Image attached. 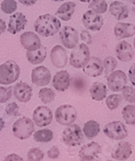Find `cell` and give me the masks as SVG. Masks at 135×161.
<instances>
[{"label": "cell", "instance_id": "cell-14", "mask_svg": "<svg viewBox=\"0 0 135 161\" xmlns=\"http://www.w3.org/2000/svg\"><path fill=\"white\" fill-rule=\"evenodd\" d=\"M50 57L51 63L56 68H64L68 62V54L65 47L55 45L50 51Z\"/></svg>", "mask_w": 135, "mask_h": 161}, {"label": "cell", "instance_id": "cell-44", "mask_svg": "<svg viewBox=\"0 0 135 161\" xmlns=\"http://www.w3.org/2000/svg\"><path fill=\"white\" fill-rule=\"evenodd\" d=\"M6 28H7V25L6 23H5V21H4L3 20H2V19H0V35L5 32Z\"/></svg>", "mask_w": 135, "mask_h": 161}, {"label": "cell", "instance_id": "cell-47", "mask_svg": "<svg viewBox=\"0 0 135 161\" xmlns=\"http://www.w3.org/2000/svg\"><path fill=\"white\" fill-rule=\"evenodd\" d=\"M51 1H52V2L57 3V2H63V1H65V0H51Z\"/></svg>", "mask_w": 135, "mask_h": 161}, {"label": "cell", "instance_id": "cell-42", "mask_svg": "<svg viewBox=\"0 0 135 161\" xmlns=\"http://www.w3.org/2000/svg\"><path fill=\"white\" fill-rule=\"evenodd\" d=\"M4 160L5 161H9V160H12V161H16V160H18V161H22L23 160V158L20 155H16V154H11V155H8L6 157L4 158Z\"/></svg>", "mask_w": 135, "mask_h": 161}, {"label": "cell", "instance_id": "cell-36", "mask_svg": "<svg viewBox=\"0 0 135 161\" xmlns=\"http://www.w3.org/2000/svg\"><path fill=\"white\" fill-rule=\"evenodd\" d=\"M44 158V153L39 148H32L29 151L27 155V160L29 161H41Z\"/></svg>", "mask_w": 135, "mask_h": 161}, {"label": "cell", "instance_id": "cell-45", "mask_svg": "<svg viewBox=\"0 0 135 161\" xmlns=\"http://www.w3.org/2000/svg\"><path fill=\"white\" fill-rule=\"evenodd\" d=\"M4 125H5V124H4L3 119L2 118H0V131H2L3 129Z\"/></svg>", "mask_w": 135, "mask_h": 161}, {"label": "cell", "instance_id": "cell-13", "mask_svg": "<svg viewBox=\"0 0 135 161\" xmlns=\"http://www.w3.org/2000/svg\"><path fill=\"white\" fill-rule=\"evenodd\" d=\"M51 80V75L48 69L43 65L36 67L32 70L31 80L34 84L43 87L49 84Z\"/></svg>", "mask_w": 135, "mask_h": 161}, {"label": "cell", "instance_id": "cell-37", "mask_svg": "<svg viewBox=\"0 0 135 161\" xmlns=\"http://www.w3.org/2000/svg\"><path fill=\"white\" fill-rule=\"evenodd\" d=\"M13 93V88L8 87H0V103H5L8 100H10Z\"/></svg>", "mask_w": 135, "mask_h": 161}, {"label": "cell", "instance_id": "cell-8", "mask_svg": "<svg viewBox=\"0 0 135 161\" xmlns=\"http://www.w3.org/2000/svg\"><path fill=\"white\" fill-rule=\"evenodd\" d=\"M107 87L112 92L122 91L128 83L127 76L122 70L112 71L107 77Z\"/></svg>", "mask_w": 135, "mask_h": 161}, {"label": "cell", "instance_id": "cell-20", "mask_svg": "<svg viewBox=\"0 0 135 161\" xmlns=\"http://www.w3.org/2000/svg\"><path fill=\"white\" fill-rule=\"evenodd\" d=\"M52 84L55 89L58 92H64L69 88L70 85V75L66 70L57 72L53 77Z\"/></svg>", "mask_w": 135, "mask_h": 161}, {"label": "cell", "instance_id": "cell-12", "mask_svg": "<svg viewBox=\"0 0 135 161\" xmlns=\"http://www.w3.org/2000/svg\"><path fill=\"white\" fill-rule=\"evenodd\" d=\"M102 152V147L99 143L92 142L86 145L83 146L80 151L78 155L81 160L91 161L98 159L99 154Z\"/></svg>", "mask_w": 135, "mask_h": 161}, {"label": "cell", "instance_id": "cell-46", "mask_svg": "<svg viewBox=\"0 0 135 161\" xmlns=\"http://www.w3.org/2000/svg\"><path fill=\"white\" fill-rule=\"evenodd\" d=\"M79 1L81 3H89V2H91V0H79Z\"/></svg>", "mask_w": 135, "mask_h": 161}, {"label": "cell", "instance_id": "cell-26", "mask_svg": "<svg viewBox=\"0 0 135 161\" xmlns=\"http://www.w3.org/2000/svg\"><path fill=\"white\" fill-rule=\"evenodd\" d=\"M90 95L93 100L101 102L107 96V87L103 83L95 82L90 88Z\"/></svg>", "mask_w": 135, "mask_h": 161}, {"label": "cell", "instance_id": "cell-5", "mask_svg": "<svg viewBox=\"0 0 135 161\" xmlns=\"http://www.w3.org/2000/svg\"><path fill=\"white\" fill-rule=\"evenodd\" d=\"M62 141L65 145L69 147L80 146L83 142V132L81 127L75 124L68 125L63 131Z\"/></svg>", "mask_w": 135, "mask_h": 161}, {"label": "cell", "instance_id": "cell-49", "mask_svg": "<svg viewBox=\"0 0 135 161\" xmlns=\"http://www.w3.org/2000/svg\"><path fill=\"white\" fill-rule=\"evenodd\" d=\"M133 47L135 48V38H134V39H133Z\"/></svg>", "mask_w": 135, "mask_h": 161}, {"label": "cell", "instance_id": "cell-41", "mask_svg": "<svg viewBox=\"0 0 135 161\" xmlns=\"http://www.w3.org/2000/svg\"><path fill=\"white\" fill-rule=\"evenodd\" d=\"M129 78L130 82L133 86H135V63L129 67Z\"/></svg>", "mask_w": 135, "mask_h": 161}, {"label": "cell", "instance_id": "cell-33", "mask_svg": "<svg viewBox=\"0 0 135 161\" xmlns=\"http://www.w3.org/2000/svg\"><path fill=\"white\" fill-rule=\"evenodd\" d=\"M122 97L119 94H111L106 99V105L110 110H114L121 104Z\"/></svg>", "mask_w": 135, "mask_h": 161}, {"label": "cell", "instance_id": "cell-38", "mask_svg": "<svg viewBox=\"0 0 135 161\" xmlns=\"http://www.w3.org/2000/svg\"><path fill=\"white\" fill-rule=\"evenodd\" d=\"M6 113L9 116H19L20 115V108L16 102H11L6 106Z\"/></svg>", "mask_w": 135, "mask_h": 161}, {"label": "cell", "instance_id": "cell-1", "mask_svg": "<svg viewBox=\"0 0 135 161\" xmlns=\"http://www.w3.org/2000/svg\"><path fill=\"white\" fill-rule=\"evenodd\" d=\"M61 22L56 16L51 14H44L39 16L34 22V30L43 37L55 35L60 31Z\"/></svg>", "mask_w": 135, "mask_h": 161}, {"label": "cell", "instance_id": "cell-4", "mask_svg": "<svg viewBox=\"0 0 135 161\" xmlns=\"http://www.w3.org/2000/svg\"><path fill=\"white\" fill-rule=\"evenodd\" d=\"M90 50L86 43H80L73 48L69 57V62L73 67L76 69L82 68L90 59Z\"/></svg>", "mask_w": 135, "mask_h": 161}, {"label": "cell", "instance_id": "cell-9", "mask_svg": "<svg viewBox=\"0 0 135 161\" xmlns=\"http://www.w3.org/2000/svg\"><path fill=\"white\" fill-rule=\"evenodd\" d=\"M83 25L89 31H99L103 25V18L99 13L89 10L86 12L81 19Z\"/></svg>", "mask_w": 135, "mask_h": 161}, {"label": "cell", "instance_id": "cell-48", "mask_svg": "<svg viewBox=\"0 0 135 161\" xmlns=\"http://www.w3.org/2000/svg\"><path fill=\"white\" fill-rule=\"evenodd\" d=\"M129 1H130V3H133V5H135V0H129Z\"/></svg>", "mask_w": 135, "mask_h": 161}, {"label": "cell", "instance_id": "cell-11", "mask_svg": "<svg viewBox=\"0 0 135 161\" xmlns=\"http://www.w3.org/2000/svg\"><path fill=\"white\" fill-rule=\"evenodd\" d=\"M33 119L38 127H46L52 121L53 114L50 109L46 106H38L34 111Z\"/></svg>", "mask_w": 135, "mask_h": 161}, {"label": "cell", "instance_id": "cell-18", "mask_svg": "<svg viewBox=\"0 0 135 161\" xmlns=\"http://www.w3.org/2000/svg\"><path fill=\"white\" fill-rule=\"evenodd\" d=\"M13 93L15 97L20 102L26 103L29 102L32 97L33 89L26 83L20 82L16 84L13 88Z\"/></svg>", "mask_w": 135, "mask_h": 161}, {"label": "cell", "instance_id": "cell-24", "mask_svg": "<svg viewBox=\"0 0 135 161\" xmlns=\"http://www.w3.org/2000/svg\"><path fill=\"white\" fill-rule=\"evenodd\" d=\"M76 8V3L73 2H66L60 6V8L57 9L55 15L58 16L59 18L65 21L71 20L73 17V15L75 12Z\"/></svg>", "mask_w": 135, "mask_h": 161}, {"label": "cell", "instance_id": "cell-27", "mask_svg": "<svg viewBox=\"0 0 135 161\" xmlns=\"http://www.w3.org/2000/svg\"><path fill=\"white\" fill-rule=\"evenodd\" d=\"M82 132L87 138H93L100 132V125L95 120L87 121L84 125Z\"/></svg>", "mask_w": 135, "mask_h": 161}, {"label": "cell", "instance_id": "cell-2", "mask_svg": "<svg viewBox=\"0 0 135 161\" xmlns=\"http://www.w3.org/2000/svg\"><path fill=\"white\" fill-rule=\"evenodd\" d=\"M20 69L13 61H8L0 65V84L9 85L19 79Z\"/></svg>", "mask_w": 135, "mask_h": 161}, {"label": "cell", "instance_id": "cell-19", "mask_svg": "<svg viewBox=\"0 0 135 161\" xmlns=\"http://www.w3.org/2000/svg\"><path fill=\"white\" fill-rule=\"evenodd\" d=\"M116 54L120 61L122 62H128L133 59L134 51L133 47L126 41H121L116 47Z\"/></svg>", "mask_w": 135, "mask_h": 161}, {"label": "cell", "instance_id": "cell-10", "mask_svg": "<svg viewBox=\"0 0 135 161\" xmlns=\"http://www.w3.org/2000/svg\"><path fill=\"white\" fill-rule=\"evenodd\" d=\"M60 39L62 44L65 47L69 49H73L78 43V32L73 27L65 25L60 31Z\"/></svg>", "mask_w": 135, "mask_h": 161}, {"label": "cell", "instance_id": "cell-30", "mask_svg": "<svg viewBox=\"0 0 135 161\" xmlns=\"http://www.w3.org/2000/svg\"><path fill=\"white\" fill-rule=\"evenodd\" d=\"M88 8L96 13L103 14L107 10V3L106 0H92V2L89 4Z\"/></svg>", "mask_w": 135, "mask_h": 161}, {"label": "cell", "instance_id": "cell-16", "mask_svg": "<svg viewBox=\"0 0 135 161\" xmlns=\"http://www.w3.org/2000/svg\"><path fill=\"white\" fill-rule=\"evenodd\" d=\"M27 24V18L21 12H16L10 16L8 25V31L12 35L23 31Z\"/></svg>", "mask_w": 135, "mask_h": 161}, {"label": "cell", "instance_id": "cell-21", "mask_svg": "<svg viewBox=\"0 0 135 161\" xmlns=\"http://www.w3.org/2000/svg\"><path fill=\"white\" fill-rule=\"evenodd\" d=\"M114 35L118 40L130 38L135 35V25L130 23H117L114 27Z\"/></svg>", "mask_w": 135, "mask_h": 161}, {"label": "cell", "instance_id": "cell-34", "mask_svg": "<svg viewBox=\"0 0 135 161\" xmlns=\"http://www.w3.org/2000/svg\"><path fill=\"white\" fill-rule=\"evenodd\" d=\"M17 9V3L15 0H3L1 3V10L6 14H12Z\"/></svg>", "mask_w": 135, "mask_h": 161}, {"label": "cell", "instance_id": "cell-35", "mask_svg": "<svg viewBox=\"0 0 135 161\" xmlns=\"http://www.w3.org/2000/svg\"><path fill=\"white\" fill-rule=\"evenodd\" d=\"M122 96L126 102L134 104L135 103V88L131 86H125L122 89Z\"/></svg>", "mask_w": 135, "mask_h": 161}, {"label": "cell", "instance_id": "cell-23", "mask_svg": "<svg viewBox=\"0 0 135 161\" xmlns=\"http://www.w3.org/2000/svg\"><path fill=\"white\" fill-rule=\"evenodd\" d=\"M132 155L131 144L128 142H121L117 147V149L112 154V157L116 160H126Z\"/></svg>", "mask_w": 135, "mask_h": 161}, {"label": "cell", "instance_id": "cell-3", "mask_svg": "<svg viewBox=\"0 0 135 161\" xmlns=\"http://www.w3.org/2000/svg\"><path fill=\"white\" fill-rule=\"evenodd\" d=\"M34 131V121L27 117L19 119L12 126V133L17 139L26 140Z\"/></svg>", "mask_w": 135, "mask_h": 161}, {"label": "cell", "instance_id": "cell-43", "mask_svg": "<svg viewBox=\"0 0 135 161\" xmlns=\"http://www.w3.org/2000/svg\"><path fill=\"white\" fill-rule=\"evenodd\" d=\"M19 2L23 4V5H24V6L30 7L34 5L38 2V0H19Z\"/></svg>", "mask_w": 135, "mask_h": 161}, {"label": "cell", "instance_id": "cell-39", "mask_svg": "<svg viewBox=\"0 0 135 161\" xmlns=\"http://www.w3.org/2000/svg\"><path fill=\"white\" fill-rule=\"evenodd\" d=\"M80 36H81V40L84 43H86V44H91L92 43V36H91V33L89 31L83 30L81 31Z\"/></svg>", "mask_w": 135, "mask_h": 161}, {"label": "cell", "instance_id": "cell-31", "mask_svg": "<svg viewBox=\"0 0 135 161\" xmlns=\"http://www.w3.org/2000/svg\"><path fill=\"white\" fill-rule=\"evenodd\" d=\"M39 97L40 100L44 103V104H48L52 102L55 97V93L52 89L48 88H43L40 89L39 92Z\"/></svg>", "mask_w": 135, "mask_h": 161}, {"label": "cell", "instance_id": "cell-25", "mask_svg": "<svg viewBox=\"0 0 135 161\" xmlns=\"http://www.w3.org/2000/svg\"><path fill=\"white\" fill-rule=\"evenodd\" d=\"M46 57V47L41 45V47L35 51H27L26 58L29 63L39 65L43 63Z\"/></svg>", "mask_w": 135, "mask_h": 161}, {"label": "cell", "instance_id": "cell-17", "mask_svg": "<svg viewBox=\"0 0 135 161\" xmlns=\"http://www.w3.org/2000/svg\"><path fill=\"white\" fill-rule=\"evenodd\" d=\"M83 72L90 77H98L103 72V65L102 60L99 57H90L89 61L83 66Z\"/></svg>", "mask_w": 135, "mask_h": 161}, {"label": "cell", "instance_id": "cell-7", "mask_svg": "<svg viewBox=\"0 0 135 161\" xmlns=\"http://www.w3.org/2000/svg\"><path fill=\"white\" fill-rule=\"evenodd\" d=\"M103 133L113 140H122L128 136V131L125 125L121 121H112L105 125Z\"/></svg>", "mask_w": 135, "mask_h": 161}, {"label": "cell", "instance_id": "cell-22", "mask_svg": "<svg viewBox=\"0 0 135 161\" xmlns=\"http://www.w3.org/2000/svg\"><path fill=\"white\" fill-rule=\"evenodd\" d=\"M109 12L118 20H125L129 16V8L120 1H115L110 4Z\"/></svg>", "mask_w": 135, "mask_h": 161}, {"label": "cell", "instance_id": "cell-15", "mask_svg": "<svg viewBox=\"0 0 135 161\" xmlns=\"http://www.w3.org/2000/svg\"><path fill=\"white\" fill-rule=\"evenodd\" d=\"M20 44L27 51H35L39 49L42 45L41 40L38 35L35 33L27 31L23 33L20 38Z\"/></svg>", "mask_w": 135, "mask_h": 161}, {"label": "cell", "instance_id": "cell-40", "mask_svg": "<svg viewBox=\"0 0 135 161\" xmlns=\"http://www.w3.org/2000/svg\"><path fill=\"white\" fill-rule=\"evenodd\" d=\"M47 155L50 159H55L59 157L60 155V150L57 147L55 146H53L49 149V151H47Z\"/></svg>", "mask_w": 135, "mask_h": 161}, {"label": "cell", "instance_id": "cell-32", "mask_svg": "<svg viewBox=\"0 0 135 161\" xmlns=\"http://www.w3.org/2000/svg\"><path fill=\"white\" fill-rule=\"evenodd\" d=\"M103 69H105V77L107 78L110 73L115 70L117 66V61L113 57H105L103 61Z\"/></svg>", "mask_w": 135, "mask_h": 161}, {"label": "cell", "instance_id": "cell-28", "mask_svg": "<svg viewBox=\"0 0 135 161\" xmlns=\"http://www.w3.org/2000/svg\"><path fill=\"white\" fill-rule=\"evenodd\" d=\"M122 116L125 123L129 125H135V106L127 105L122 110Z\"/></svg>", "mask_w": 135, "mask_h": 161}, {"label": "cell", "instance_id": "cell-29", "mask_svg": "<svg viewBox=\"0 0 135 161\" xmlns=\"http://www.w3.org/2000/svg\"><path fill=\"white\" fill-rule=\"evenodd\" d=\"M53 132L50 129H42L34 134V138L38 142H49L53 139Z\"/></svg>", "mask_w": 135, "mask_h": 161}, {"label": "cell", "instance_id": "cell-6", "mask_svg": "<svg viewBox=\"0 0 135 161\" xmlns=\"http://www.w3.org/2000/svg\"><path fill=\"white\" fill-rule=\"evenodd\" d=\"M77 112L74 106L66 104L62 105L56 109L55 118L58 124L63 126L72 125L77 119Z\"/></svg>", "mask_w": 135, "mask_h": 161}]
</instances>
